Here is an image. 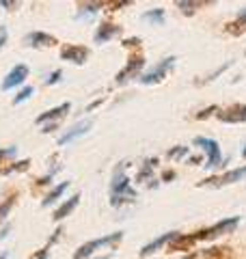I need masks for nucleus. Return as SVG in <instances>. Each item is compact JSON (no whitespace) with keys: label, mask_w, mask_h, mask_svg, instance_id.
<instances>
[{"label":"nucleus","mask_w":246,"mask_h":259,"mask_svg":"<svg viewBox=\"0 0 246 259\" xmlns=\"http://www.w3.org/2000/svg\"><path fill=\"white\" fill-rule=\"evenodd\" d=\"M196 240L192 233H177V236L169 242V253H179V250H192Z\"/></svg>","instance_id":"4468645a"},{"label":"nucleus","mask_w":246,"mask_h":259,"mask_svg":"<svg viewBox=\"0 0 246 259\" xmlns=\"http://www.w3.org/2000/svg\"><path fill=\"white\" fill-rule=\"evenodd\" d=\"M89 130H91V121H80V123H76L73 127H69L67 132L61 136V139H59V145H67V143H71V141L80 139V136H85Z\"/></svg>","instance_id":"2eb2a0df"},{"label":"nucleus","mask_w":246,"mask_h":259,"mask_svg":"<svg viewBox=\"0 0 246 259\" xmlns=\"http://www.w3.org/2000/svg\"><path fill=\"white\" fill-rule=\"evenodd\" d=\"M184 156H188V147H175L167 153V158H184Z\"/></svg>","instance_id":"c85d7f7f"},{"label":"nucleus","mask_w":246,"mask_h":259,"mask_svg":"<svg viewBox=\"0 0 246 259\" xmlns=\"http://www.w3.org/2000/svg\"><path fill=\"white\" fill-rule=\"evenodd\" d=\"M121 35V26L119 24H110V22H102L100 26H97L95 30V44H106L110 41L112 37H119Z\"/></svg>","instance_id":"ddd939ff"},{"label":"nucleus","mask_w":246,"mask_h":259,"mask_svg":"<svg viewBox=\"0 0 246 259\" xmlns=\"http://www.w3.org/2000/svg\"><path fill=\"white\" fill-rule=\"evenodd\" d=\"M15 147H5V149H0V164H9V160L15 158Z\"/></svg>","instance_id":"393cba45"},{"label":"nucleus","mask_w":246,"mask_h":259,"mask_svg":"<svg viewBox=\"0 0 246 259\" xmlns=\"http://www.w3.org/2000/svg\"><path fill=\"white\" fill-rule=\"evenodd\" d=\"M80 203V194H73V197L71 199H67V201H65V203L59 207V209H56V212H54V221H63V218L65 216H69L71 212H73V209H76V205Z\"/></svg>","instance_id":"6ab92c4d"},{"label":"nucleus","mask_w":246,"mask_h":259,"mask_svg":"<svg viewBox=\"0 0 246 259\" xmlns=\"http://www.w3.org/2000/svg\"><path fill=\"white\" fill-rule=\"evenodd\" d=\"M138 44H141V39L132 37V39H126V41H123V48H136Z\"/></svg>","instance_id":"7c9ffc66"},{"label":"nucleus","mask_w":246,"mask_h":259,"mask_svg":"<svg viewBox=\"0 0 246 259\" xmlns=\"http://www.w3.org/2000/svg\"><path fill=\"white\" fill-rule=\"evenodd\" d=\"M186 259H199V257H196V255H188Z\"/></svg>","instance_id":"58836bf2"},{"label":"nucleus","mask_w":246,"mask_h":259,"mask_svg":"<svg viewBox=\"0 0 246 259\" xmlns=\"http://www.w3.org/2000/svg\"><path fill=\"white\" fill-rule=\"evenodd\" d=\"M50 180H52V173H50V175H46V177H41V180H37L35 186H48V184H50Z\"/></svg>","instance_id":"72a5a7b5"},{"label":"nucleus","mask_w":246,"mask_h":259,"mask_svg":"<svg viewBox=\"0 0 246 259\" xmlns=\"http://www.w3.org/2000/svg\"><path fill=\"white\" fill-rule=\"evenodd\" d=\"M242 158H246V145H244V149H242Z\"/></svg>","instance_id":"4c0bfd02"},{"label":"nucleus","mask_w":246,"mask_h":259,"mask_svg":"<svg viewBox=\"0 0 246 259\" xmlns=\"http://www.w3.org/2000/svg\"><path fill=\"white\" fill-rule=\"evenodd\" d=\"M18 3H7V0H0V7H15Z\"/></svg>","instance_id":"e433bc0d"},{"label":"nucleus","mask_w":246,"mask_h":259,"mask_svg":"<svg viewBox=\"0 0 246 259\" xmlns=\"http://www.w3.org/2000/svg\"><path fill=\"white\" fill-rule=\"evenodd\" d=\"M225 30L229 32V35H233V37L244 35V32H246V7L235 15V20H231V22L227 24Z\"/></svg>","instance_id":"f3484780"},{"label":"nucleus","mask_w":246,"mask_h":259,"mask_svg":"<svg viewBox=\"0 0 246 259\" xmlns=\"http://www.w3.org/2000/svg\"><path fill=\"white\" fill-rule=\"evenodd\" d=\"M175 5H177V9L182 13L192 15V13H196V9H201L203 5H212V3H199V0H177Z\"/></svg>","instance_id":"412c9836"},{"label":"nucleus","mask_w":246,"mask_h":259,"mask_svg":"<svg viewBox=\"0 0 246 259\" xmlns=\"http://www.w3.org/2000/svg\"><path fill=\"white\" fill-rule=\"evenodd\" d=\"M50 246H52V244H46V246L41 248V250H37V253L32 255L30 259H48V250H50Z\"/></svg>","instance_id":"c756f323"},{"label":"nucleus","mask_w":246,"mask_h":259,"mask_svg":"<svg viewBox=\"0 0 246 259\" xmlns=\"http://www.w3.org/2000/svg\"><path fill=\"white\" fill-rule=\"evenodd\" d=\"M28 74H30L28 65H15V67L9 71V74H7V78L3 80V84H0V89H3V91H9V89L22 84L24 80L28 78Z\"/></svg>","instance_id":"1a4fd4ad"},{"label":"nucleus","mask_w":246,"mask_h":259,"mask_svg":"<svg viewBox=\"0 0 246 259\" xmlns=\"http://www.w3.org/2000/svg\"><path fill=\"white\" fill-rule=\"evenodd\" d=\"M194 145H196V147H201L205 153H208V164H205V166H210V168L220 166L223 156H220V145L214 139H203V136H196Z\"/></svg>","instance_id":"20e7f679"},{"label":"nucleus","mask_w":246,"mask_h":259,"mask_svg":"<svg viewBox=\"0 0 246 259\" xmlns=\"http://www.w3.org/2000/svg\"><path fill=\"white\" fill-rule=\"evenodd\" d=\"M67 188H69V182H63V184H59V186H54V188L46 194V199L41 201V205H44V207L52 205L54 201H59V197H61V194H63L65 190H67Z\"/></svg>","instance_id":"aec40b11"},{"label":"nucleus","mask_w":246,"mask_h":259,"mask_svg":"<svg viewBox=\"0 0 246 259\" xmlns=\"http://www.w3.org/2000/svg\"><path fill=\"white\" fill-rule=\"evenodd\" d=\"M136 192L130 188V177L123 173V166H117V171L112 173V184H110V203L119 207L126 201H132Z\"/></svg>","instance_id":"f257e3e1"},{"label":"nucleus","mask_w":246,"mask_h":259,"mask_svg":"<svg viewBox=\"0 0 246 259\" xmlns=\"http://www.w3.org/2000/svg\"><path fill=\"white\" fill-rule=\"evenodd\" d=\"M188 164H201V156H192V158H188Z\"/></svg>","instance_id":"f704fd0d"},{"label":"nucleus","mask_w":246,"mask_h":259,"mask_svg":"<svg viewBox=\"0 0 246 259\" xmlns=\"http://www.w3.org/2000/svg\"><path fill=\"white\" fill-rule=\"evenodd\" d=\"M237 225H240V216H231V218H225V221H220L212 227H205L201 231H194L192 236L196 242L201 240H214L218 236H225V233H233L237 229Z\"/></svg>","instance_id":"f03ea898"},{"label":"nucleus","mask_w":246,"mask_h":259,"mask_svg":"<svg viewBox=\"0 0 246 259\" xmlns=\"http://www.w3.org/2000/svg\"><path fill=\"white\" fill-rule=\"evenodd\" d=\"M97 259H110V255H104V257H97Z\"/></svg>","instance_id":"ea45409f"},{"label":"nucleus","mask_w":246,"mask_h":259,"mask_svg":"<svg viewBox=\"0 0 246 259\" xmlns=\"http://www.w3.org/2000/svg\"><path fill=\"white\" fill-rule=\"evenodd\" d=\"M63 78V71L61 69H56V71H52V74L50 76H48V80H46V87H52V84H56V82H59V80Z\"/></svg>","instance_id":"bb28decb"},{"label":"nucleus","mask_w":246,"mask_h":259,"mask_svg":"<svg viewBox=\"0 0 246 259\" xmlns=\"http://www.w3.org/2000/svg\"><path fill=\"white\" fill-rule=\"evenodd\" d=\"M216 119L223 123H244L246 121V104H233L229 108H220L216 112Z\"/></svg>","instance_id":"6e6552de"},{"label":"nucleus","mask_w":246,"mask_h":259,"mask_svg":"<svg viewBox=\"0 0 246 259\" xmlns=\"http://www.w3.org/2000/svg\"><path fill=\"white\" fill-rule=\"evenodd\" d=\"M143 20L151 22V24H162L164 20H167V15H164V9H151V11H147L143 15Z\"/></svg>","instance_id":"5701e85b"},{"label":"nucleus","mask_w":246,"mask_h":259,"mask_svg":"<svg viewBox=\"0 0 246 259\" xmlns=\"http://www.w3.org/2000/svg\"><path fill=\"white\" fill-rule=\"evenodd\" d=\"M220 108L218 106H210V108H205V110H201V112H196V119H208V117H212V115H216V112H218Z\"/></svg>","instance_id":"cd10ccee"},{"label":"nucleus","mask_w":246,"mask_h":259,"mask_svg":"<svg viewBox=\"0 0 246 259\" xmlns=\"http://www.w3.org/2000/svg\"><path fill=\"white\" fill-rule=\"evenodd\" d=\"M69 110H71V104H69V102H65V104H61V106L50 108L48 112H41V115L35 119V123H37V125H46L48 121H54V123H56V121H61Z\"/></svg>","instance_id":"f8f14e48"},{"label":"nucleus","mask_w":246,"mask_h":259,"mask_svg":"<svg viewBox=\"0 0 246 259\" xmlns=\"http://www.w3.org/2000/svg\"><path fill=\"white\" fill-rule=\"evenodd\" d=\"M173 65H175V56H167V59L155 65L151 71H147V74L141 78V82H143V84H158V82H162V80L167 78V74L171 71V67H173Z\"/></svg>","instance_id":"39448f33"},{"label":"nucleus","mask_w":246,"mask_h":259,"mask_svg":"<svg viewBox=\"0 0 246 259\" xmlns=\"http://www.w3.org/2000/svg\"><path fill=\"white\" fill-rule=\"evenodd\" d=\"M201 259H235V255L229 246H210L201 253Z\"/></svg>","instance_id":"a211bd4d"},{"label":"nucleus","mask_w":246,"mask_h":259,"mask_svg":"<svg viewBox=\"0 0 246 259\" xmlns=\"http://www.w3.org/2000/svg\"><path fill=\"white\" fill-rule=\"evenodd\" d=\"M145 67V56L141 54V52H136V54H132L128 59V65L123 67L119 74H117V84H123V82H128L130 78H134L138 71H141Z\"/></svg>","instance_id":"423d86ee"},{"label":"nucleus","mask_w":246,"mask_h":259,"mask_svg":"<svg viewBox=\"0 0 246 259\" xmlns=\"http://www.w3.org/2000/svg\"><path fill=\"white\" fill-rule=\"evenodd\" d=\"M121 238H123V231H117V233H110V236H104V238H97V240H89V242H85L76 253H73V259H89L97 248H102V246H106V244H110V246H114L117 242H121Z\"/></svg>","instance_id":"7ed1b4c3"},{"label":"nucleus","mask_w":246,"mask_h":259,"mask_svg":"<svg viewBox=\"0 0 246 259\" xmlns=\"http://www.w3.org/2000/svg\"><path fill=\"white\" fill-rule=\"evenodd\" d=\"M61 59L63 61H69V63H76V65H82L87 59H89V48L85 46H65L61 50Z\"/></svg>","instance_id":"9b49d317"},{"label":"nucleus","mask_w":246,"mask_h":259,"mask_svg":"<svg viewBox=\"0 0 246 259\" xmlns=\"http://www.w3.org/2000/svg\"><path fill=\"white\" fill-rule=\"evenodd\" d=\"M130 5V0H121V3H110V11H119V7H128Z\"/></svg>","instance_id":"2f4dec72"},{"label":"nucleus","mask_w":246,"mask_h":259,"mask_svg":"<svg viewBox=\"0 0 246 259\" xmlns=\"http://www.w3.org/2000/svg\"><path fill=\"white\" fill-rule=\"evenodd\" d=\"M15 199H18V194H15V192H13V194H11V197H9V199H7V201H5V203H0V223H3V221H5V216H7V214H9V212H11V207L15 205Z\"/></svg>","instance_id":"b1692460"},{"label":"nucleus","mask_w":246,"mask_h":259,"mask_svg":"<svg viewBox=\"0 0 246 259\" xmlns=\"http://www.w3.org/2000/svg\"><path fill=\"white\" fill-rule=\"evenodd\" d=\"M173 177H175V173H173V171H167V173H164V175H162V180H164V182H167V180H173Z\"/></svg>","instance_id":"c9c22d12"},{"label":"nucleus","mask_w":246,"mask_h":259,"mask_svg":"<svg viewBox=\"0 0 246 259\" xmlns=\"http://www.w3.org/2000/svg\"><path fill=\"white\" fill-rule=\"evenodd\" d=\"M246 177V164L240 168H233V171H227L220 177H208V180L199 182V186H229V184H235Z\"/></svg>","instance_id":"0eeeda50"},{"label":"nucleus","mask_w":246,"mask_h":259,"mask_svg":"<svg viewBox=\"0 0 246 259\" xmlns=\"http://www.w3.org/2000/svg\"><path fill=\"white\" fill-rule=\"evenodd\" d=\"M28 166H30V160L11 162V164L0 166V177H3V175H9V173H22V171H28Z\"/></svg>","instance_id":"4be33fe9"},{"label":"nucleus","mask_w":246,"mask_h":259,"mask_svg":"<svg viewBox=\"0 0 246 259\" xmlns=\"http://www.w3.org/2000/svg\"><path fill=\"white\" fill-rule=\"evenodd\" d=\"M0 259H7V253H0Z\"/></svg>","instance_id":"a19ab883"},{"label":"nucleus","mask_w":246,"mask_h":259,"mask_svg":"<svg viewBox=\"0 0 246 259\" xmlns=\"http://www.w3.org/2000/svg\"><path fill=\"white\" fill-rule=\"evenodd\" d=\"M7 44V28L0 26V50H3V46Z\"/></svg>","instance_id":"473e14b6"},{"label":"nucleus","mask_w":246,"mask_h":259,"mask_svg":"<svg viewBox=\"0 0 246 259\" xmlns=\"http://www.w3.org/2000/svg\"><path fill=\"white\" fill-rule=\"evenodd\" d=\"M24 44H26L28 48H52V46L59 44V39H56L54 35H50V32L35 30V32H30V35L24 37Z\"/></svg>","instance_id":"9d476101"},{"label":"nucleus","mask_w":246,"mask_h":259,"mask_svg":"<svg viewBox=\"0 0 246 259\" xmlns=\"http://www.w3.org/2000/svg\"><path fill=\"white\" fill-rule=\"evenodd\" d=\"M177 236V231H169V233H164V236H160V238H155L153 242H149V244H145L141 250H138V255L141 257H147V255H151V253H155V250H160L162 246H167L171 240H173Z\"/></svg>","instance_id":"dca6fc26"},{"label":"nucleus","mask_w":246,"mask_h":259,"mask_svg":"<svg viewBox=\"0 0 246 259\" xmlns=\"http://www.w3.org/2000/svg\"><path fill=\"white\" fill-rule=\"evenodd\" d=\"M30 95H32V87H24V89H22V91H20L18 95H15V97H13V104H15V106H18V104H22L24 100H28V97H30Z\"/></svg>","instance_id":"a878e982"}]
</instances>
